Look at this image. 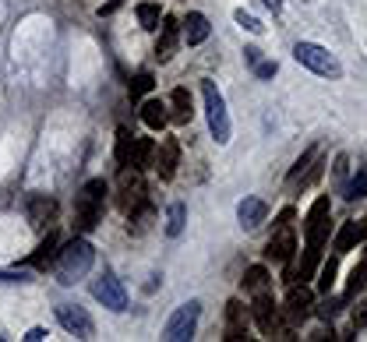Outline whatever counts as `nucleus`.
<instances>
[{
  "label": "nucleus",
  "instance_id": "1",
  "mask_svg": "<svg viewBox=\"0 0 367 342\" xmlns=\"http://www.w3.org/2000/svg\"><path fill=\"white\" fill-rule=\"evenodd\" d=\"M107 194H110L107 180H88V184L81 187V194L75 198V233H92V230H95Z\"/></svg>",
  "mask_w": 367,
  "mask_h": 342
},
{
  "label": "nucleus",
  "instance_id": "2",
  "mask_svg": "<svg viewBox=\"0 0 367 342\" xmlns=\"http://www.w3.org/2000/svg\"><path fill=\"white\" fill-rule=\"evenodd\" d=\"M57 261H61V282H78L88 268H92V261H95V247L85 240V237H75L64 251H57Z\"/></svg>",
  "mask_w": 367,
  "mask_h": 342
},
{
  "label": "nucleus",
  "instance_id": "3",
  "mask_svg": "<svg viewBox=\"0 0 367 342\" xmlns=\"http://www.w3.org/2000/svg\"><path fill=\"white\" fill-rule=\"evenodd\" d=\"M201 95H205V113H208V131H212L216 145L230 141V113H226V99L216 88V81H201Z\"/></svg>",
  "mask_w": 367,
  "mask_h": 342
},
{
  "label": "nucleus",
  "instance_id": "4",
  "mask_svg": "<svg viewBox=\"0 0 367 342\" xmlns=\"http://www.w3.org/2000/svg\"><path fill=\"white\" fill-rule=\"evenodd\" d=\"M293 56H297V64H304L307 71L322 75V78H339L343 75V64L336 61L325 46H318V42H297Z\"/></svg>",
  "mask_w": 367,
  "mask_h": 342
},
{
  "label": "nucleus",
  "instance_id": "5",
  "mask_svg": "<svg viewBox=\"0 0 367 342\" xmlns=\"http://www.w3.org/2000/svg\"><path fill=\"white\" fill-rule=\"evenodd\" d=\"M251 318H254V325H258L261 332H265V335L293 339L290 325H283V321H279V307H276V300H272V293H269V290L254 293V307H251Z\"/></svg>",
  "mask_w": 367,
  "mask_h": 342
},
{
  "label": "nucleus",
  "instance_id": "6",
  "mask_svg": "<svg viewBox=\"0 0 367 342\" xmlns=\"http://www.w3.org/2000/svg\"><path fill=\"white\" fill-rule=\"evenodd\" d=\"M148 194H145V180H141V169L134 166H120L117 173V205L120 212H131L134 205H141Z\"/></svg>",
  "mask_w": 367,
  "mask_h": 342
},
{
  "label": "nucleus",
  "instance_id": "7",
  "mask_svg": "<svg viewBox=\"0 0 367 342\" xmlns=\"http://www.w3.org/2000/svg\"><path fill=\"white\" fill-rule=\"evenodd\" d=\"M198 314H201V304H198V300L180 304V307L173 311V318L166 321V339H170V342H187V339H194Z\"/></svg>",
  "mask_w": 367,
  "mask_h": 342
},
{
  "label": "nucleus",
  "instance_id": "8",
  "mask_svg": "<svg viewBox=\"0 0 367 342\" xmlns=\"http://www.w3.org/2000/svg\"><path fill=\"white\" fill-rule=\"evenodd\" d=\"M92 297L102 304V307H110V311H127V293H124V286H120V279L117 275H110V272H102L95 282H92Z\"/></svg>",
  "mask_w": 367,
  "mask_h": 342
},
{
  "label": "nucleus",
  "instance_id": "9",
  "mask_svg": "<svg viewBox=\"0 0 367 342\" xmlns=\"http://www.w3.org/2000/svg\"><path fill=\"white\" fill-rule=\"evenodd\" d=\"M293 251H297V233H293V222L276 226V230H272V240H269V247H265L269 261L290 265V261H293Z\"/></svg>",
  "mask_w": 367,
  "mask_h": 342
},
{
  "label": "nucleus",
  "instance_id": "10",
  "mask_svg": "<svg viewBox=\"0 0 367 342\" xmlns=\"http://www.w3.org/2000/svg\"><path fill=\"white\" fill-rule=\"evenodd\" d=\"M311 307H314V293L304 286H290V293H286V307H283V314H286V321L290 325H304L307 318H311Z\"/></svg>",
  "mask_w": 367,
  "mask_h": 342
},
{
  "label": "nucleus",
  "instance_id": "11",
  "mask_svg": "<svg viewBox=\"0 0 367 342\" xmlns=\"http://www.w3.org/2000/svg\"><path fill=\"white\" fill-rule=\"evenodd\" d=\"M152 166H155V173H159V180H173L177 177V166H180L177 138H163V145L155 148V155H152Z\"/></svg>",
  "mask_w": 367,
  "mask_h": 342
},
{
  "label": "nucleus",
  "instance_id": "12",
  "mask_svg": "<svg viewBox=\"0 0 367 342\" xmlns=\"http://www.w3.org/2000/svg\"><path fill=\"white\" fill-rule=\"evenodd\" d=\"M57 321H61L71 335H78V339H92V332H95L92 318H88L81 307H75V304H61V307H57Z\"/></svg>",
  "mask_w": 367,
  "mask_h": 342
},
{
  "label": "nucleus",
  "instance_id": "13",
  "mask_svg": "<svg viewBox=\"0 0 367 342\" xmlns=\"http://www.w3.org/2000/svg\"><path fill=\"white\" fill-rule=\"evenodd\" d=\"M57 219V201L54 198H42V194H36L32 201H29V226L32 230H39V233H46L49 230V222Z\"/></svg>",
  "mask_w": 367,
  "mask_h": 342
},
{
  "label": "nucleus",
  "instance_id": "14",
  "mask_svg": "<svg viewBox=\"0 0 367 342\" xmlns=\"http://www.w3.org/2000/svg\"><path fill=\"white\" fill-rule=\"evenodd\" d=\"M180 46V22L177 18H163V32H159V42H155V56H159V64H166L170 56L177 53Z\"/></svg>",
  "mask_w": 367,
  "mask_h": 342
},
{
  "label": "nucleus",
  "instance_id": "15",
  "mask_svg": "<svg viewBox=\"0 0 367 342\" xmlns=\"http://www.w3.org/2000/svg\"><path fill=\"white\" fill-rule=\"evenodd\" d=\"M265 215H269V205L261 201V198H244L240 205H237V219H240V226L251 233V230H258L261 222H265Z\"/></svg>",
  "mask_w": 367,
  "mask_h": 342
},
{
  "label": "nucleus",
  "instance_id": "16",
  "mask_svg": "<svg viewBox=\"0 0 367 342\" xmlns=\"http://www.w3.org/2000/svg\"><path fill=\"white\" fill-rule=\"evenodd\" d=\"M247 335V311H244V304L240 300H230L226 304V342H240Z\"/></svg>",
  "mask_w": 367,
  "mask_h": 342
},
{
  "label": "nucleus",
  "instance_id": "17",
  "mask_svg": "<svg viewBox=\"0 0 367 342\" xmlns=\"http://www.w3.org/2000/svg\"><path fill=\"white\" fill-rule=\"evenodd\" d=\"M180 25H184V42H187V46H201V42L208 39V32H212V25H208V18H205L201 11H191Z\"/></svg>",
  "mask_w": 367,
  "mask_h": 342
},
{
  "label": "nucleus",
  "instance_id": "18",
  "mask_svg": "<svg viewBox=\"0 0 367 342\" xmlns=\"http://www.w3.org/2000/svg\"><path fill=\"white\" fill-rule=\"evenodd\" d=\"M141 121H145V127H152V131H163V127L170 124L166 102H163V99H145V102H141Z\"/></svg>",
  "mask_w": 367,
  "mask_h": 342
},
{
  "label": "nucleus",
  "instance_id": "19",
  "mask_svg": "<svg viewBox=\"0 0 367 342\" xmlns=\"http://www.w3.org/2000/svg\"><path fill=\"white\" fill-rule=\"evenodd\" d=\"M57 247H61V237L54 230H46V240L29 254V265L32 268H49V265H54V258H57Z\"/></svg>",
  "mask_w": 367,
  "mask_h": 342
},
{
  "label": "nucleus",
  "instance_id": "20",
  "mask_svg": "<svg viewBox=\"0 0 367 342\" xmlns=\"http://www.w3.org/2000/svg\"><path fill=\"white\" fill-rule=\"evenodd\" d=\"M194 109H191V92L187 88H173L170 95V121L173 124H191Z\"/></svg>",
  "mask_w": 367,
  "mask_h": 342
},
{
  "label": "nucleus",
  "instance_id": "21",
  "mask_svg": "<svg viewBox=\"0 0 367 342\" xmlns=\"http://www.w3.org/2000/svg\"><path fill=\"white\" fill-rule=\"evenodd\" d=\"M357 244H360V226H357V219H350V222L339 226V233H336V240H332V251H336V254H350Z\"/></svg>",
  "mask_w": 367,
  "mask_h": 342
},
{
  "label": "nucleus",
  "instance_id": "22",
  "mask_svg": "<svg viewBox=\"0 0 367 342\" xmlns=\"http://www.w3.org/2000/svg\"><path fill=\"white\" fill-rule=\"evenodd\" d=\"M336 275H339V254H332L318 265V293H332Z\"/></svg>",
  "mask_w": 367,
  "mask_h": 342
},
{
  "label": "nucleus",
  "instance_id": "23",
  "mask_svg": "<svg viewBox=\"0 0 367 342\" xmlns=\"http://www.w3.org/2000/svg\"><path fill=\"white\" fill-rule=\"evenodd\" d=\"M269 268L265 265H251L247 272H244V290L247 293H261V290H269Z\"/></svg>",
  "mask_w": 367,
  "mask_h": 342
},
{
  "label": "nucleus",
  "instance_id": "24",
  "mask_svg": "<svg viewBox=\"0 0 367 342\" xmlns=\"http://www.w3.org/2000/svg\"><path fill=\"white\" fill-rule=\"evenodd\" d=\"M152 155H155V141H152V138H134L131 166H134V169H145V166H152Z\"/></svg>",
  "mask_w": 367,
  "mask_h": 342
},
{
  "label": "nucleus",
  "instance_id": "25",
  "mask_svg": "<svg viewBox=\"0 0 367 342\" xmlns=\"http://www.w3.org/2000/svg\"><path fill=\"white\" fill-rule=\"evenodd\" d=\"M138 22H141V29L155 32V29H159V22H163V11H159V4H152V0H145V4H138Z\"/></svg>",
  "mask_w": 367,
  "mask_h": 342
},
{
  "label": "nucleus",
  "instance_id": "26",
  "mask_svg": "<svg viewBox=\"0 0 367 342\" xmlns=\"http://www.w3.org/2000/svg\"><path fill=\"white\" fill-rule=\"evenodd\" d=\"M184 219H187V208L180 201H173L170 212H166V237H180L184 233Z\"/></svg>",
  "mask_w": 367,
  "mask_h": 342
},
{
  "label": "nucleus",
  "instance_id": "27",
  "mask_svg": "<svg viewBox=\"0 0 367 342\" xmlns=\"http://www.w3.org/2000/svg\"><path fill=\"white\" fill-rule=\"evenodd\" d=\"M131 148H134V134L127 127H117V162L120 166H131Z\"/></svg>",
  "mask_w": 367,
  "mask_h": 342
},
{
  "label": "nucleus",
  "instance_id": "28",
  "mask_svg": "<svg viewBox=\"0 0 367 342\" xmlns=\"http://www.w3.org/2000/svg\"><path fill=\"white\" fill-rule=\"evenodd\" d=\"M364 286H367V268H364V265H357V268L350 272V282H346V293H343V297L350 300V297H357Z\"/></svg>",
  "mask_w": 367,
  "mask_h": 342
},
{
  "label": "nucleus",
  "instance_id": "29",
  "mask_svg": "<svg viewBox=\"0 0 367 342\" xmlns=\"http://www.w3.org/2000/svg\"><path fill=\"white\" fill-rule=\"evenodd\" d=\"M152 85H155V78H152L148 71H141L138 78H131L127 92H131V99H141V95H148V92H152Z\"/></svg>",
  "mask_w": 367,
  "mask_h": 342
},
{
  "label": "nucleus",
  "instance_id": "30",
  "mask_svg": "<svg viewBox=\"0 0 367 342\" xmlns=\"http://www.w3.org/2000/svg\"><path fill=\"white\" fill-rule=\"evenodd\" d=\"M343 194L350 198V201H357V198H367V173H357L346 187H343Z\"/></svg>",
  "mask_w": 367,
  "mask_h": 342
},
{
  "label": "nucleus",
  "instance_id": "31",
  "mask_svg": "<svg viewBox=\"0 0 367 342\" xmlns=\"http://www.w3.org/2000/svg\"><path fill=\"white\" fill-rule=\"evenodd\" d=\"M314 155H318V148H307V152H304V155L293 162V169H290V184H297V180L304 177V169L311 166V159H314Z\"/></svg>",
  "mask_w": 367,
  "mask_h": 342
},
{
  "label": "nucleus",
  "instance_id": "32",
  "mask_svg": "<svg viewBox=\"0 0 367 342\" xmlns=\"http://www.w3.org/2000/svg\"><path fill=\"white\" fill-rule=\"evenodd\" d=\"M322 169H325V162H318V155H314V159H311V166L304 169V177H300L297 184H300V187H311L314 180H318V177H322Z\"/></svg>",
  "mask_w": 367,
  "mask_h": 342
},
{
  "label": "nucleus",
  "instance_id": "33",
  "mask_svg": "<svg viewBox=\"0 0 367 342\" xmlns=\"http://www.w3.org/2000/svg\"><path fill=\"white\" fill-rule=\"evenodd\" d=\"M343 304H346V297H332V300L325 297V304L318 307V318H325V321H332V318H336V314L343 311Z\"/></svg>",
  "mask_w": 367,
  "mask_h": 342
},
{
  "label": "nucleus",
  "instance_id": "34",
  "mask_svg": "<svg viewBox=\"0 0 367 342\" xmlns=\"http://www.w3.org/2000/svg\"><path fill=\"white\" fill-rule=\"evenodd\" d=\"M233 18H237V25H240V29H247V32H261V29H265V25H261L254 15H247V11H237Z\"/></svg>",
  "mask_w": 367,
  "mask_h": 342
},
{
  "label": "nucleus",
  "instance_id": "35",
  "mask_svg": "<svg viewBox=\"0 0 367 342\" xmlns=\"http://www.w3.org/2000/svg\"><path fill=\"white\" fill-rule=\"evenodd\" d=\"M276 71H279L276 61H258V64H254V75H258V78H272Z\"/></svg>",
  "mask_w": 367,
  "mask_h": 342
},
{
  "label": "nucleus",
  "instance_id": "36",
  "mask_svg": "<svg viewBox=\"0 0 367 342\" xmlns=\"http://www.w3.org/2000/svg\"><path fill=\"white\" fill-rule=\"evenodd\" d=\"M357 328H367V300H360L357 311H353V332Z\"/></svg>",
  "mask_w": 367,
  "mask_h": 342
},
{
  "label": "nucleus",
  "instance_id": "37",
  "mask_svg": "<svg viewBox=\"0 0 367 342\" xmlns=\"http://www.w3.org/2000/svg\"><path fill=\"white\" fill-rule=\"evenodd\" d=\"M244 56H247V64L254 68V64L261 61V49H258V46H247V49H244Z\"/></svg>",
  "mask_w": 367,
  "mask_h": 342
},
{
  "label": "nucleus",
  "instance_id": "38",
  "mask_svg": "<svg viewBox=\"0 0 367 342\" xmlns=\"http://www.w3.org/2000/svg\"><path fill=\"white\" fill-rule=\"evenodd\" d=\"M25 339H29V342H42V339H46V328H29Z\"/></svg>",
  "mask_w": 367,
  "mask_h": 342
},
{
  "label": "nucleus",
  "instance_id": "39",
  "mask_svg": "<svg viewBox=\"0 0 367 342\" xmlns=\"http://www.w3.org/2000/svg\"><path fill=\"white\" fill-rule=\"evenodd\" d=\"M120 4H124V0H110V4H102V8H99V15H114Z\"/></svg>",
  "mask_w": 367,
  "mask_h": 342
},
{
  "label": "nucleus",
  "instance_id": "40",
  "mask_svg": "<svg viewBox=\"0 0 367 342\" xmlns=\"http://www.w3.org/2000/svg\"><path fill=\"white\" fill-rule=\"evenodd\" d=\"M265 8L276 15V11H283V0H265Z\"/></svg>",
  "mask_w": 367,
  "mask_h": 342
},
{
  "label": "nucleus",
  "instance_id": "41",
  "mask_svg": "<svg viewBox=\"0 0 367 342\" xmlns=\"http://www.w3.org/2000/svg\"><path fill=\"white\" fill-rule=\"evenodd\" d=\"M357 226H360V240H367V215H364V219H360Z\"/></svg>",
  "mask_w": 367,
  "mask_h": 342
},
{
  "label": "nucleus",
  "instance_id": "42",
  "mask_svg": "<svg viewBox=\"0 0 367 342\" xmlns=\"http://www.w3.org/2000/svg\"><path fill=\"white\" fill-rule=\"evenodd\" d=\"M360 265H364V268H367V251H364V258H360Z\"/></svg>",
  "mask_w": 367,
  "mask_h": 342
}]
</instances>
